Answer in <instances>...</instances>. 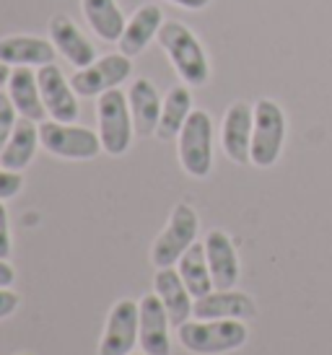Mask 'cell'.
Wrapping results in <instances>:
<instances>
[{"instance_id":"cell-1","label":"cell","mask_w":332,"mask_h":355,"mask_svg":"<svg viewBox=\"0 0 332 355\" xmlns=\"http://www.w3.org/2000/svg\"><path fill=\"white\" fill-rule=\"evenodd\" d=\"M156 40L187 86H206L210 78V65L195 31L187 29L179 21H164Z\"/></svg>"},{"instance_id":"cell-2","label":"cell","mask_w":332,"mask_h":355,"mask_svg":"<svg viewBox=\"0 0 332 355\" xmlns=\"http://www.w3.org/2000/svg\"><path fill=\"white\" fill-rule=\"evenodd\" d=\"M176 337L190 353L224 355L244 347L249 340V329L239 319H197L176 327Z\"/></svg>"},{"instance_id":"cell-3","label":"cell","mask_w":332,"mask_h":355,"mask_svg":"<svg viewBox=\"0 0 332 355\" xmlns=\"http://www.w3.org/2000/svg\"><path fill=\"white\" fill-rule=\"evenodd\" d=\"M97 114L99 138H101L104 153H109V156H125L127 150H130L133 135H135V125H133L127 96L119 89L101 94L97 104Z\"/></svg>"},{"instance_id":"cell-4","label":"cell","mask_w":332,"mask_h":355,"mask_svg":"<svg viewBox=\"0 0 332 355\" xmlns=\"http://www.w3.org/2000/svg\"><path fill=\"white\" fill-rule=\"evenodd\" d=\"M179 164L195 179H206L213 168V119L203 109H192L179 132Z\"/></svg>"},{"instance_id":"cell-5","label":"cell","mask_w":332,"mask_h":355,"mask_svg":"<svg viewBox=\"0 0 332 355\" xmlns=\"http://www.w3.org/2000/svg\"><path fill=\"white\" fill-rule=\"evenodd\" d=\"M197 231H200V218H197L195 207L179 202L172 210V218L166 228L156 236L153 249H151V262L158 267H174L179 257L197 241Z\"/></svg>"},{"instance_id":"cell-6","label":"cell","mask_w":332,"mask_h":355,"mask_svg":"<svg viewBox=\"0 0 332 355\" xmlns=\"http://www.w3.org/2000/svg\"><path fill=\"white\" fill-rule=\"evenodd\" d=\"M40 143L52 156L68 158V161H91L104 150L99 132L78 128L73 122H55V119L40 125Z\"/></svg>"},{"instance_id":"cell-7","label":"cell","mask_w":332,"mask_h":355,"mask_svg":"<svg viewBox=\"0 0 332 355\" xmlns=\"http://www.w3.org/2000/svg\"><path fill=\"white\" fill-rule=\"evenodd\" d=\"M285 143V114L273 99H260L254 104V130H252V158L254 166L267 168L281 158Z\"/></svg>"},{"instance_id":"cell-8","label":"cell","mask_w":332,"mask_h":355,"mask_svg":"<svg viewBox=\"0 0 332 355\" xmlns=\"http://www.w3.org/2000/svg\"><path fill=\"white\" fill-rule=\"evenodd\" d=\"M130 73H133V60L122 52H115V55H104L86 68L76 70L70 86L78 96H101L107 91L117 89L122 80L130 78Z\"/></svg>"},{"instance_id":"cell-9","label":"cell","mask_w":332,"mask_h":355,"mask_svg":"<svg viewBox=\"0 0 332 355\" xmlns=\"http://www.w3.org/2000/svg\"><path fill=\"white\" fill-rule=\"evenodd\" d=\"M140 343V311L138 301L119 298L107 316V327L101 332L99 355H130Z\"/></svg>"},{"instance_id":"cell-10","label":"cell","mask_w":332,"mask_h":355,"mask_svg":"<svg viewBox=\"0 0 332 355\" xmlns=\"http://www.w3.org/2000/svg\"><path fill=\"white\" fill-rule=\"evenodd\" d=\"M37 78H40V91H42V101H44V109L47 114L55 122H76L78 119V94L73 91L63 70L49 62V65H42L37 70Z\"/></svg>"},{"instance_id":"cell-11","label":"cell","mask_w":332,"mask_h":355,"mask_svg":"<svg viewBox=\"0 0 332 355\" xmlns=\"http://www.w3.org/2000/svg\"><path fill=\"white\" fill-rule=\"evenodd\" d=\"M252 130H254V107L247 101H236L226 109L224 128H221V146L226 156L234 164H252Z\"/></svg>"},{"instance_id":"cell-12","label":"cell","mask_w":332,"mask_h":355,"mask_svg":"<svg viewBox=\"0 0 332 355\" xmlns=\"http://www.w3.org/2000/svg\"><path fill=\"white\" fill-rule=\"evenodd\" d=\"M138 311H140V343L143 355H169L172 353V337H169V327L172 319L166 314L164 304L156 293H148L138 301Z\"/></svg>"},{"instance_id":"cell-13","label":"cell","mask_w":332,"mask_h":355,"mask_svg":"<svg viewBox=\"0 0 332 355\" xmlns=\"http://www.w3.org/2000/svg\"><path fill=\"white\" fill-rule=\"evenodd\" d=\"M192 316L195 319H239V322H249L257 316V306L252 296H247L242 291H210L208 296L195 298L192 306Z\"/></svg>"},{"instance_id":"cell-14","label":"cell","mask_w":332,"mask_h":355,"mask_svg":"<svg viewBox=\"0 0 332 355\" xmlns=\"http://www.w3.org/2000/svg\"><path fill=\"white\" fill-rule=\"evenodd\" d=\"M153 293L161 298L166 314L172 319V327H182L185 322H190L195 296L185 286L179 270H174V267H158L156 277H153Z\"/></svg>"},{"instance_id":"cell-15","label":"cell","mask_w":332,"mask_h":355,"mask_svg":"<svg viewBox=\"0 0 332 355\" xmlns=\"http://www.w3.org/2000/svg\"><path fill=\"white\" fill-rule=\"evenodd\" d=\"M206 257L210 275H213V286L218 291H229L236 286L239 280V257H236L234 241L229 239L226 231H210L206 236Z\"/></svg>"},{"instance_id":"cell-16","label":"cell","mask_w":332,"mask_h":355,"mask_svg":"<svg viewBox=\"0 0 332 355\" xmlns=\"http://www.w3.org/2000/svg\"><path fill=\"white\" fill-rule=\"evenodd\" d=\"M127 104H130V114H133V125H135V135L146 138V135H156L158 119H161V109L164 101L158 96L156 86L148 78H138L130 83L127 91Z\"/></svg>"},{"instance_id":"cell-17","label":"cell","mask_w":332,"mask_h":355,"mask_svg":"<svg viewBox=\"0 0 332 355\" xmlns=\"http://www.w3.org/2000/svg\"><path fill=\"white\" fill-rule=\"evenodd\" d=\"M58 58V47L49 40L42 37H29V34H21V37H6L0 40V62L6 65H26V68H42L49 65Z\"/></svg>"},{"instance_id":"cell-18","label":"cell","mask_w":332,"mask_h":355,"mask_svg":"<svg viewBox=\"0 0 332 355\" xmlns=\"http://www.w3.org/2000/svg\"><path fill=\"white\" fill-rule=\"evenodd\" d=\"M49 37H52V44L58 47V52L68 60L70 65L76 68H86L97 60V50L94 44L83 37V31L68 19V16H52L49 21Z\"/></svg>"},{"instance_id":"cell-19","label":"cell","mask_w":332,"mask_h":355,"mask_svg":"<svg viewBox=\"0 0 332 355\" xmlns=\"http://www.w3.org/2000/svg\"><path fill=\"white\" fill-rule=\"evenodd\" d=\"M164 26V13L158 6L153 3H146V6H140V8L133 13V19L127 21L125 31H122V37H119V52L127 55V58H135L140 52L146 50L151 40H156L158 37V29Z\"/></svg>"},{"instance_id":"cell-20","label":"cell","mask_w":332,"mask_h":355,"mask_svg":"<svg viewBox=\"0 0 332 355\" xmlns=\"http://www.w3.org/2000/svg\"><path fill=\"white\" fill-rule=\"evenodd\" d=\"M8 96H10V101H13V107L19 109L21 117L42 122L44 114H47L44 101H42L40 78H37V73L31 68H26V65H19V68L10 70Z\"/></svg>"},{"instance_id":"cell-21","label":"cell","mask_w":332,"mask_h":355,"mask_svg":"<svg viewBox=\"0 0 332 355\" xmlns=\"http://www.w3.org/2000/svg\"><path fill=\"white\" fill-rule=\"evenodd\" d=\"M37 146H40V128H37V122L21 117L16 122L13 132H10L8 143L0 150V166L21 174L31 164V158L37 153Z\"/></svg>"},{"instance_id":"cell-22","label":"cell","mask_w":332,"mask_h":355,"mask_svg":"<svg viewBox=\"0 0 332 355\" xmlns=\"http://www.w3.org/2000/svg\"><path fill=\"white\" fill-rule=\"evenodd\" d=\"M88 26L104 42H119L125 31V16L117 8V0H81Z\"/></svg>"},{"instance_id":"cell-23","label":"cell","mask_w":332,"mask_h":355,"mask_svg":"<svg viewBox=\"0 0 332 355\" xmlns=\"http://www.w3.org/2000/svg\"><path fill=\"white\" fill-rule=\"evenodd\" d=\"M176 270L185 280V286L190 288V293L195 298L208 296L210 291H215L213 286V275H210V267H208V257H206V244H192L185 254L179 257L176 262Z\"/></svg>"},{"instance_id":"cell-24","label":"cell","mask_w":332,"mask_h":355,"mask_svg":"<svg viewBox=\"0 0 332 355\" xmlns=\"http://www.w3.org/2000/svg\"><path fill=\"white\" fill-rule=\"evenodd\" d=\"M190 114H192V94H190L187 86H174V89L166 94L161 119H158V128H156V138L158 140L179 138V132H182Z\"/></svg>"},{"instance_id":"cell-25","label":"cell","mask_w":332,"mask_h":355,"mask_svg":"<svg viewBox=\"0 0 332 355\" xmlns=\"http://www.w3.org/2000/svg\"><path fill=\"white\" fill-rule=\"evenodd\" d=\"M16 122H19V109L13 107V101H10L8 94H3V89H0V150L8 143L10 132L16 128Z\"/></svg>"},{"instance_id":"cell-26","label":"cell","mask_w":332,"mask_h":355,"mask_svg":"<svg viewBox=\"0 0 332 355\" xmlns=\"http://www.w3.org/2000/svg\"><path fill=\"white\" fill-rule=\"evenodd\" d=\"M24 187V177L19 171H8V168L0 166V200H10L16 198Z\"/></svg>"},{"instance_id":"cell-27","label":"cell","mask_w":332,"mask_h":355,"mask_svg":"<svg viewBox=\"0 0 332 355\" xmlns=\"http://www.w3.org/2000/svg\"><path fill=\"white\" fill-rule=\"evenodd\" d=\"M10 257V228H8V210L0 200V259Z\"/></svg>"},{"instance_id":"cell-28","label":"cell","mask_w":332,"mask_h":355,"mask_svg":"<svg viewBox=\"0 0 332 355\" xmlns=\"http://www.w3.org/2000/svg\"><path fill=\"white\" fill-rule=\"evenodd\" d=\"M21 304V296L10 288H0V319H8Z\"/></svg>"},{"instance_id":"cell-29","label":"cell","mask_w":332,"mask_h":355,"mask_svg":"<svg viewBox=\"0 0 332 355\" xmlns=\"http://www.w3.org/2000/svg\"><path fill=\"white\" fill-rule=\"evenodd\" d=\"M16 280V270L8 265V259H0V288H10Z\"/></svg>"},{"instance_id":"cell-30","label":"cell","mask_w":332,"mask_h":355,"mask_svg":"<svg viewBox=\"0 0 332 355\" xmlns=\"http://www.w3.org/2000/svg\"><path fill=\"white\" fill-rule=\"evenodd\" d=\"M169 3H174V6H179V8H187V10H203L210 0H169Z\"/></svg>"},{"instance_id":"cell-31","label":"cell","mask_w":332,"mask_h":355,"mask_svg":"<svg viewBox=\"0 0 332 355\" xmlns=\"http://www.w3.org/2000/svg\"><path fill=\"white\" fill-rule=\"evenodd\" d=\"M8 80H10V65L0 62V89H3V86H8Z\"/></svg>"},{"instance_id":"cell-32","label":"cell","mask_w":332,"mask_h":355,"mask_svg":"<svg viewBox=\"0 0 332 355\" xmlns=\"http://www.w3.org/2000/svg\"><path fill=\"white\" fill-rule=\"evenodd\" d=\"M16 355H34V353H16Z\"/></svg>"},{"instance_id":"cell-33","label":"cell","mask_w":332,"mask_h":355,"mask_svg":"<svg viewBox=\"0 0 332 355\" xmlns=\"http://www.w3.org/2000/svg\"><path fill=\"white\" fill-rule=\"evenodd\" d=\"M130 355H135V353H130Z\"/></svg>"}]
</instances>
